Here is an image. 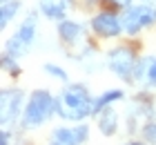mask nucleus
Here are the masks:
<instances>
[{
	"mask_svg": "<svg viewBox=\"0 0 156 145\" xmlns=\"http://www.w3.org/2000/svg\"><path fill=\"white\" fill-rule=\"evenodd\" d=\"M58 114L67 121H83L85 116L94 114L96 100H91L87 87L80 83H72L60 92L58 96Z\"/></svg>",
	"mask_w": 156,
	"mask_h": 145,
	"instance_id": "f257e3e1",
	"label": "nucleus"
},
{
	"mask_svg": "<svg viewBox=\"0 0 156 145\" xmlns=\"http://www.w3.org/2000/svg\"><path fill=\"white\" fill-rule=\"evenodd\" d=\"M58 112V103L54 100V96L49 92H34L29 103H27L25 112H23V127H36L42 125L45 121L51 118V114Z\"/></svg>",
	"mask_w": 156,
	"mask_h": 145,
	"instance_id": "f03ea898",
	"label": "nucleus"
},
{
	"mask_svg": "<svg viewBox=\"0 0 156 145\" xmlns=\"http://www.w3.org/2000/svg\"><path fill=\"white\" fill-rule=\"evenodd\" d=\"M156 23V7L152 5H134L123 13V29L127 34H138L140 29Z\"/></svg>",
	"mask_w": 156,
	"mask_h": 145,
	"instance_id": "7ed1b4c3",
	"label": "nucleus"
},
{
	"mask_svg": "<svg viewBox=\"0 0 156 145\" xmlns=\"http://www.w3.org/2000/svg\"><path fill=\"white\" fill-rule=\"evenodd\" d=\"M34 36H36V16H27L25 23L18 27V31L11 36V40L7 42V56H20L31 47Z\"/></svg>",
	"mask_w": 156,
	"mask_h": 145,
	"instance_id": "20e7f679",
	"label": "nucleus"
},
{
	"mask_svg": "<svg viewBox=\"0 0 156 145\" xmlns=\"http://www.w3.org/2000/svg\"><path fill=\"white\" fill-rule=\"evenodd\" d=\"M107 65L109 69L114 71L118 78H123V81H129L134 76V71H136V56H134L132 49L127 47H116L114 52H109V58H107Z\"/></svg>",
	"mask_w": 156,
	"mask_h": 145,
	"instance_id": "39448f33",
	"label": "nucleus"
},
{
	"mask_svg": "<svg viewBox=\"0 0 156 145\" xmlns=\"http://www.w3.org/2000/svg\"><path fill=\"white\" fill-rule=\"evenodd\" d=\"M89 127L87 125H76V127H58L54 129L49 145H80L87 141Z\"/></svg>",
	"mask_w": 156,
	"mask_h": 145,
	"instance_id": "423d86ee",
	"label": "nucleus"
},
{
	"mask_svg": "<svg viewBox=\"0 0 156 145\" xmlns=\"http://www.w3.org/2000/svg\"><path fill=\"white\" fill-rule=\"evenodd\" d=\"M20 107H23V92L20 89H5L2 92V125H11L16 123V118L20 116Z\"/></svg>",
	"mask_w": 156,
	"mask_h": 145,
	"instance_id": "0eeeda50",
	"label": "nucleus"
},
{
	"mask_svg": "<svg viewBox=\"0 0 156 145\" xmlns=\"http://www.w3.org/2000/svg\"><path fill=\"white\" fill-rule=\"evenodd\" d=\"M91 27H94V31L98 36L114 38V36L120 34V29H123V18H118L116 13H112V11H103L91 20Z\"/></svg>",
	"mask_w": 156,
	"mask_h": 145,
	"instance_id": "6e6552de",
	"label": "nucleus"
},
{
	"mask_svg": "<svg viewBox=\"0 0 156 145\" xmlns=\"http://www.w3.org/2000/svg\"><path fill=\"white\" fill-rule=\"evenodd\" d=\"M72 5V0H40V11L47 18L54 20H65V13Z\"/></svg>",
	"mask_w": 156,
	"mask_h": 145,
	"instance_id": "1a4fd4ad",
	"label": "nucleus"
},
{
	"mask_svg": "<svg viewBox=\"0 0 156 145\" xmlns=\"http://www.w3.org/2000/svg\"><path fill=\"white\" fill-rule=\"evenodd\" d=\"M134 76H136V81H145L150 87H156V58H143V60H138Z\"/></svg>",
	"mask_w": 156,
	"mask_h": 145,
	"instance_id": "9d476101",
	"label": "nucleus"
},
{
	"mask_svg": "<svg viewBox=\"0 0 156 145\" xmlns=\"http://www.w3.org/2000/svg\"><path fill=\"white\" fill-rule=\"evenodd\" d=\"M98 127L105 136H112L118 129V114L112 110V107H105V110L98 112Z\"/></svg>",
	"mask_w": 156,
	"mask_h": 145,
	"instance_id": "9b49d317",
	"label": "nucleus"
},
{
	"mask_svg": "<svg viewBox=\"0 0 156 145\" xmlns=\"http://www.w3.org/2000/svg\"><path fill=\"white\" fill-rule=\"evenodd\" d=\"M58 34H60V38L65 42H76L78 38H80V34H83V27L78 23H72V20H60Z\"/></svg>",
	"mask_w": 156,
	"mask_h": 145,
	"instance_id": "f8f14e48",
	"label": "nucleus"
},
{
	"mask_svg": "<svg viewBox=\"0 0 156 145\" xmlns=\"http://www.w3.org/2000/svg\"><path fill=\"white\" fill-rule=\"evenodd\" d=\"M18 9H20V0H2V5H0V25L7 27L18 13Z\"/></svg>",
	"mask_w": 156,
	"mask_h": 145,
	"instance_id": "ddd939ff",
	"label": "nucleus"
},
{
	"mask_svg": "<svg viewBox=\"0 0 156 145\" xmlns=\"http://www.w3.org/2000/svg\"><path fill=\"white\" fill-rule=\"evenodd\" d=\"M123 98V92L120 89H109V92H105L101 98L96 100V107H94V114H98L101 110H105V107H107L109 103H114V100H120Z\"/></svg>",
	"mask_w": 156,
	"mask_h": 145,
	"instance_id": "4468645a",
	"label": "nucleus"
},
{
	"mask_svg": "<svg viewBox=\"0 0 156 145\" xmlns=\"http://www.w3.org/2000/svg\"><path fill=\"white\" fill-rule=\"evenodd\" d=\"M45 71L47 74H54V78H58V81H67V71L62 67H58V65H54V63L45 65Z\"/></svg>",
	"mask_w": 156,
	"mask_h": 145,
	"instance_id": "2eb2a0df",
	"label": "nucleus"
},
{
	"mask_svg": "<svg viewBox=\"0 0 156 145\" xmlns=\"http://www.w3.org/2000/svg\"><path fill=\"white\" fill-rule=\"evenodd\" d=\"M143 136H145V139L150 141V143L156 145V123H150V125H145V127H143Z\"/></svg>",
	"mask_w": 156,
	"mask_h": 145,
	"instance_id": "dca6fc26",
	"label": "nucleus"
},
{
	"mask_svg": "<svg viewBox=\"0 0 156 145\" xmlns=\"http://www.w3.org/2000/svg\"><path fill=\"white\" fill-rule=\"evenodd\" d=\"M107 2H112V5H116V7H127L132 2V0H107Z\"/></svg>",
	"mask_w": 156,
	"mask_h": 145,
	"instance_id": "f3484780",
	"label": "nucleus"
},
{
	"mask_svg": "<svg viewBox=\"0 0 156 145\" xmlns=\"http://www.w3.org/2000/svg\"><path fill=\"white\" fill-rule=\"evenodd\" d=\"M145 5H152V7H156V0H145Z\"/></svg>",
	"mask_w": 156,
	"mask_h": 145,
	"instance_id": "a211bd4d",
	"label": "nucleus"
},
{
	"mask_svg": "<svg viewBox=\"0 0 156 145\" xmlns=\"http://www.w3.org/2000/svg\"><path fill=\"white\" fill-rule=\"evenodd\" d=\"M127 145H140V143H127Z\"/></svg>",
	"mask_w": 156,
	"mask_h": 145,
	"instance_id": "6ab92c4d",
	"label": "nucleus"
}]
</instances>
